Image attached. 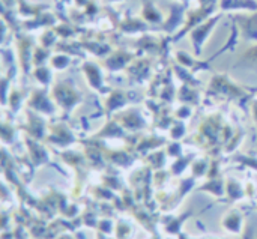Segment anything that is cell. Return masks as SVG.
Returning <instances> with one entry per match:
<instances>
[{"label":"cell","instance_id":"6da1fadb","mask_svg":"<svg viewBox=\"0 0 257 239\" xmlns=\"http://www.w3.org/2000/svg\"><path fill=\"white\" fill-rule=\"evenodd\" d=\"M220 18H221V14L212 15V17H209L206 21H203L202 24H199L197 27H194V29L188 33V35H190V39H191V44H193V47H194L196 54H200V53H202V48H203L205 42H206L208 38L211 36V33H212L214 27L218 24Z\"/></svg>","mask_w":257,"mask_h":239},{"label":"cell","instance_id":"7a4b0ae2","mask_svg":"<svg viewBox=\"0 0 257 239\" xmlns=\"http://www.w3.org/2000/svg\"><path fill=\"white\" fill-rule=\"evenodd\" d=\"M239 30L247 41H257V12L250 17H238Z\"/></svg>","mask_w":257,"mask_h":239},{"label":"cell","instance_id":"3957f363","mask_svg":"<svg viewBox=\"0 0 257 239\" xmlns=\"http://www.w3.org/2000/svg\"><path fill=\"white\" fill-rule=\"evenodd\" d=\"M220 9L223 12H227V11L256 12L257 2L256 0H220Z\"/></svg>","mask_w":257,"mask_h":239},{"label":"cell","instance_id":"277c9868","mask_svg":"<svg viewBox=\"0 0 257 239\" xmlns=\"http://www.w3.org/2000/svg\"><path fill=\"white\" fill-rule=\"evenodd\" d=\"M142 20L146 23H154V24H163L164 17L161 11L155 6L152 0H143V8H142Z\"/></svg>","mask_w":257,"mask_h":239},{"label":"cell","instance_id":"5b68a950","mask_svg":"<svg viewBox=\"0 0 257 239\" xmlns=\"http://www.w3.org/2000/svg\"><path fill=\"white\" fill-rule=\"evenodd\" d=\"M50 62H51V66L53 68H56V69H65V68H68L71 59L68 57V54L62 53V54H54Z\"/></svg>","mask_w":257,"mask_h":239},{"label":"cell","instance_id":"8992f818","mask_svg":"<svg viewBox=\"0 0 257 239\" xmlns=\"http://www.w3.org/2000/svg\"><path fill=\"white\" fill-rule=\"evenodd\" d=\"M108 2H111V3H119V2H123V0H108Z\"/></svg>","mask_w":257,"mask_h":239},{"label":"cell","instance_id":"52a82bcc","mask_svg":"<svg viewBox=\"0 0 257 239\" xmlns=\"http://www.w3.org/2000/svg\"><path fill=\"white\" fill-rule=\"evenodd\" d=\"M178 2H181V3H187V2H190V0H178Z\"/></svg>","mask_w":257,"mask_h":239}]
</instances>
